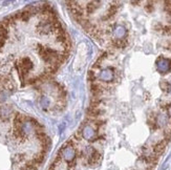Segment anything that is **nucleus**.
<instances>
[{
    "mask_svg": "<svg viewBox=\"0 0 171 170\" xmlns=\"http://www.w3.org/2000/svg\"><path fill=\"white\" fill-rule=\"evenodd\" d=\"M16 67L18 70V73H19V77L21 80H24V77L25 75H28V71L33 70L34 64L32 62V60L29 59L28 57H24L22 59H20L16 64Z\"/></svg>",
    "mask_w": 171,
    "mask_h": 170,
    "instance_id": "obj_1",
    "label": "nucleus"
},
{
    "mask_svg": "<svg viewBox=\"0 0 171 170\" xmlns=\"http://www.w3.org/2000/svg\"><path fill=\"white\" fill-rule=\"evenodd\" d=\"M156 68L161 74H166L171 70V61L167 58L161 57L156 61Z\"/></svg>",
    "mask_w": 171,
    "mask_h": 170,
    "instance_id": "obj_2",
    "label": "nucleus"
},
{
    "mask_svg": "<svg viewBox=\"0 0 171 170\" xmlns=\"http://www.w3.org/2000/svg\"><path fill=\"white\" fill-rule=\"evenodd\" d=\"M99 79L101 81L104 82H111L114 79V71L113 68H105L100 71V75H99Z\"/></svg>",
    "mask_w": 171,
    "mask_h": 170,
    "instance_id": "obj_3",
    "label": "nucleus"
},
{
    "mask_svg": "<svg viewBox=\"0 0 171 170\" xmlns=\"http://www.w3.org/2000/svg\"><path fill=\"white\" fill-rule=\"evenodd\" d=\"M81 134H82V137L88 141H95L96 137H97V131H96V129L92 128V126H85L84 128L82 129Z\"/></svg>",
    "mask_w": 171,
    "mask_h": 170,
    "instance_id": "obj_4",
    "label": "nucleus"
},
{
    "mask_svg": "<svg viewBox=\"0 0 171 170\" xmlns=\"http://www.w3.org/2000/svg\"><path fill=\"white\" fill-rule=\"evenodd\" d=\"M113 37L116 40H121V39H124V37L126 36L127 32L126 28L122 25H117L116 28H113Z\"/></svg>",
    "mask_w": 171,
    "mask_h": 170,
    "instance_id": "obj_5",
    "label": "nucleus"
},
{
    "mask_svg": "<svg viewBox=\"0 0 171 170\" xmlns=\"http://www.w3.org/2000/svg\"><path fill=\"white\" fill-rule=\"evenodd\" d=\"M62 153H63L64 159H65L66 161H68V162L73 161L74 158H75V155H76V152H75V149H74L73 147H71V146H68V147L64 148L63 151H62Z\"/></svg>",
    "mask_w": 171,
    "mask_h": 170,
    "instance_id": "obj_6",
    "label": "nucleus"
},
{
    "mask_svg": "<svg viewBox=\"0 0 171 170\" xmlns=\"http://www.w3.org/2000/svg\"><path fill=\"white\" fill-rule=\"evenodd\" d=\"M12 108L9 105H4V106H0V119L5 120L9 117L12 115Z\"/></svg>",
    "mask_w": 171,
    "mask_h": 170,
    "instance_id": "obj_7",
    "label": "nucleus"
},
{
    "mask_svg": "<svg viewBox=\"0 0 171 170\" xmlns=\"http://www.w3.org/2000/svg\"><path fill=\"white\" fill-rule=\"evenodd\" d=\"M99 4H100V2H97V1L87 2V5H86V12H87V14H92V13H95L96 11L98 10Z\"/></svg>",
    "mask_w": 171,
    "mask_h": 170,
    "instance_id": "obj_8",
    "label": "nucleus"
},
{
    "mask_svg": "<svg viewBox=\"0 0 171 170\" xmlns=\"http://www.w3.org/2000/svg\"><path fill=\"white\" fill-rule=\"evenodd\" d=\"M92 92L95 96H100L103 92V88L98 84H92Z\"/></svg>",
    "mask_w": 171,
    "mask_h": 170,
    "instance_id": "obj_9",
    "label": "nucleus"
},
{
    "mask_svg": "<svg viewBox=\"0 0 171 170\" xmlns=\"http://www.w3.org/2000/svg\"><path fill=\"white\" fill-rule=\"evenodd\" d=\"M40 105H41L43 108L49 107V105H50V99H49V97H46V96H43V97H41V99H40Z\"/></svg>",
    "mask_w": 171,
    "mask_h": 170,
    "instance_id": "obj_10",
    "label": "nucleus"
},
{
    "mask_svg": "<svg viewBox=\"0 0 171 170\" xmlns=\"http://www.w3.org/2000/svg\"><path fill=\"white\" fill-rule=\"evenodd\" d=\"M168 90H169V91L171 92V83L168 84Z\"/></svg>",
    "mask_w": 171,
    "mask_h": 170,
    "instance_id": "obj_11",
    "label": "nucleus"
},
{
    "mask_svg": "<svg viewBox=\"0 0 171 170\" xmlns=\"http://www.w3.org/2000/svg\"><path fill=\"white\" fill-rule=\"evenodd\" d=\"M168 113H169V115L171 116V106H170L169 108H168Z\"/></svg>",
    "mask_w": 171,
    "mask_h": 170,
    "instance_id": "obj_12",
    "label": "nucleus"
}]
</instances>
